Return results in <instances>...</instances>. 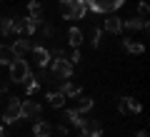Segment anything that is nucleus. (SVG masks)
I'll return each instance as SVG.
<instances>
[{
  "mask_svg": "<svg viewBox=\"0 0 150 137\" xmlns=\"http://www.w3.org/2000/svg\"><path fill=\"white\" fill-rule=\"evenodd\" d=\"M60 15L65 18V20H83L88 13V5L85 0H60Z\"/></svg>",
  "mask_w": 150,
  "mask_h": 137,
  "instance_id": "f257e3e1",
  "label": "nucleus"
},
{
  "mask_svg": "<svg viewBox=\"0 0 150 137\" xmlns=\"http://www.w3.org/2000/svg\"><path fill=\"white\" fill-rule=\"evenodd\" d=\"M8 67H10V80L15 85H25V80L30 77V65H28V60H23V58H15L13 60L10 65H8Z\"/></svg>",
  "mask_w": 150,
  "mask_h": 137,
  "instance_id": "f03ea898",
  "label": "nucleus"
},
{
  "mask_svg": "<svg viewBox=\"0 0 150 137\" xmlns=\"http://www.w3.org/2000/svg\"><path fill=\"white\" fill-rule=\"evenodd\" d=\"M85 5H88V10H93V13H115L118 8H123L125 5V0H85Z\"/></svg>",
  "mask_w": 150,
  "mask_h": 137,
  "instance_id": "7ed1b4c3",
  "label": "nucleus"
},
{
  "mask_svg": "<svg viewBox=\"0 0 150 137\" xmlns=\"http://www.w3.org/2000/svg\"><path fill=\"white\" fill-rule=\"evenodd\" d=\"M3 125H15V122H20L23 117H20V97H10L8 100V107H5V112H3Z\"/></svg>",
  "mask_w": 150,
  "mask_h": 137,
  "instance_id": "20e7f679",
  "label": "nucleus"
},
{
  "mask_svg": "<svg viewBox=\"0 0 150 137\" xmlns=\"http://www.w3.org/2000/svg\"><path fill=\"white\" fill-rule=\"evenodd\" d=\"M20 117H23V120L43 117V105L35 102V100H20Z\"/></svg>",
  "mask_w": 150,
  "mask_h": 137,
  "instance_id": "39448f33",
  "label": "nucleus"
},
{
  "mask_svg": "<svg viewBox=\"0 0 150 137\" xmlns=\"http://www.w3.org/2000/svg\"><path fill=\"white\" fill-rule=\"evenodd\" d=\"M80 137H100L103 135V125L98 120H93V117H85L83 115V122H80Z\"/></svg>",
  "mask_w": 150,
  "mask_h": 137,
  "instance_id": "423d86ee",
  "label": "nucleus"
},
{
  "mask_svg": "<svg viewBox=\"0 0 150 137\" xmlns=\"http://www.w3.org/2000/svg\"><path fill=\"white\" fill-rule=\"evenodd\" d=\"M118 112L120 115H140L143 112V105L135 97H120L118 100Z\"/></svg>",
  "mask_w": 150,
  "mask_h": 137,
  "instance_id": "0eeeda50",
  "label": "nucleus"
},
{
  "mask_svg": "<svg viewBox=\"0 0 150 137\" xmlns=\"http://www.w3.org/2000/svg\"><path fill=\"white\" fill-rule=\"evenodd\" d=\"M33 60H35V67H48L50 65V50L43 48L40 42H33Z\"/></svg>",
  "mask_w": 150,
  "mask_h": 137,
  "instance_id": "6e6552de",
  "label": "nucleus"
},
{
  "mask_svg": "<svg viewBox=\"0 0 150 137\" xmlns=\"http://www.w3.org/2000/svg\"><path fill=\"white\" fill-rule=\"evenodd\" d=\"M50 72H55V75H60V77H65V80H70L73 77V65L68 63V60H50Z\"/></svg>",
  "mask_w": 150,
  "mask_h": 137,
  "instance_id": "1a4fd4ad",
  "label": "nucleus"
},
{
  "mask_svg": "<svg viewBox=\"0 0 150 137\" xmlns=\"http://www.w3.org/2000/svg\"><path fill=\"white\" fill-rule=\"evenodd\" d=\"M148 18H130V20H123V30H128V32H145L148 35Z\"/></svg>",
  "mask_w": 150,
  "mask_h": 137,
  "instance_id": "9d476101",
  "label": "nucleus"
},
{
  "mask_svg": "<svg viewBox=\"0 0 150 137\" xmlns=\"http://www.w3.org/2000/svg\"><path fill=\"white\" fill-rule=\"evenodd\" d=\"M10 48L15 50V55H20V58H23L25 53H30V50H33V40H30L28 35H20V37H18V40L10 45Z\"/></svg>",
  "mask_w": 150,
  "mask_h": 137,
  "instance_id": "9b49d317",
  "label": "nucleus"
},
{
  "mask_svg": "<svg viewBox=\"0 0 150 137\" xmlns=\"http://www.w3.org/2000/svg\"><path fill=\"white\" fill-rule=\"evenodd\" d=\"M103 30L112 32V35H120V32H123V20L115 18V15H108L105 20H103Z\"/></svg>",
  "mask_w": 150,
  "mask_h": 137,
  "instance_id": "f8f14e48",
  "label": "nucleus"
},
{
  "mask_svg": "<svg viewBox=\"0 0 150 137\" xmlns=\"http://www.w3.org/2000/svg\"><path fill=\"white\" fill-rule=\"evenodd\" d=\"M45 100H48V105L50 107H65V100H68V97L63 95V92H60V90H48V92H45Z\"/></svg>",
  "mask_w": 150,
  "mask_h": 137,
  "instance_id": "ddd939ff",
  "label": "nucleus"
},
{
  "mask_svg": "<svg viewBox=\"0 0 150 137\" xmlns=\"http://www.w3.org/2000/svg\"><path fill=\"white\" fill-rule=\"evenodd\" d=\"M50 135H53L50 122H45V120H40V117H38V122L33 125V137H50Z\"/></svg>",
  "mask_w": 150,
  "mask_h": 137,
  "instance_id": "4468645a",
  "label": "nucleus"
},
{
  "mask_svg": "<svg viewBox=\"0 0 150 137\" xmlns=\"http://www.w3.org/2000/svg\"><path fill=\"white\" fill-rule=\"evenodd\" d=\"M60 92H63L65 97H80L83 95V87L78 82H70V80H65L63 87H60Z\"/></svg>",
  "mask_w": 150,
  "mask_h": 137,
  "instance_id": "2eb2a0df",
  "label": "nucleus"
},
{
  "mask_svg": "<svg viewBox=\"0 0 150 137\" xmlns=\"http://www.w3.org/2000/svg\"><path fill=\"white\" fill-rule=\"evenodd\" d=\"M68 42L73 45V48H80L83 42H85V32H83L80 27H70L68 30Z\"/></svg>",
  "mask_w": 150,
  "mask_h": 137,
  "instance_id": "dca6fc26",
  "label": "nucleus"
},
{
  "mask_svg": "<svg viewBox=\"0 0 150 137\" xmlns=\"http://www.w3.org/2000/svg\"><path fill=\"white\" fill-rule=\"evenodd\" d=\"M123 48L128 50L130 55H140V53H145V45H143V42H135L133 37H123Z\"/></svg>",
  "mask_w": 150,
  "mask_h": 137,
  "instance_id": "f3484780",
  "label": "nucleus"
},
{
  "mask_svg": "<svg viewBox=\"0 0 150 137\" xmlns=\"http://www.w3.org/2000/svg\"><path fill=\"white\" fill-rule=\"evenodd\" d=\"M15 58H20V55H15L10 45H0V65H10Z\"/></svg>",
  "mask_w": 150,
  "mask_h": 137,
  "instance_id": "a211bd4d",
  "label": "nucleus"
},
{
  "mask_svg": "<svg viewBox=\"0 0 150 137\" xmlns=\"http://www.w3.org/2000/svg\"><path fill=\"white\" fill-rule=\"evenodd\" d=\"M93 107H95V100H90V97H85V95L78 97V105H75V110L80 112V115H88Z\"/></svg>",
  "mask_w": 150,
  "mask_h": 137,
  "instance_id": "6ab92c4d",
  "label": "nucleus"
},
{
  "mask_svg": "<svg viewBox=\"0 0 150 137\" xmlns=\"http://www.w3.org/2000/svg\"><path fill=\"white\" fill-rule=\"evenodd\" d=\"M63 117H65V122L73 125V127H80V122H83V115L78 110H63Z\"/></svg>",
  "mask_w": 150,
  "mask_h": 137,
  "instance_id": "aec40b11",
  "label": "nucleus"
},
{
  "mask_svg": "<svg viewBox=\"0 0 150 137\" xmlns=\"http://www.w3.org/2000/svg\"><path fill=\"white\" fill-rule=\"evenodd\" d=\"M88 42L93 45V50L100 48V42H103V30L100 27H90V30H88Z\"/></svg>",
  "mask_w": 150,
  "mask_h": 137,
  "instance_id": "412c9836",
  "label": "nucleus"
},
{
  "mask_svg": "<svg viewBox=\"0 0 150 137\" xmlns=\"http://www.w3.org/2000/svg\"><path fill=\"white\" fill-rule=\"evenodd\" d=\"M0 35H3V37L15 35V27H13V18H0Z\"/></svg>",
  "mask_w": 150,
  "mask_h": 137,
  "instance_id": "4be33fe9",
  "label": "nucleus"
},
{
  "mask_svg": "<svg viewBox=\"0 0 150 137\" xmlns=\"http://www.w3.org/2000/svg\"><path fill=\"white\" fill-rule=\"evenodd\" d=\"M40 32H43V37L45 40H53V37H58V27H53L50 22H40Z\"/></svg>",
  "mask_w": 150,
  "mask_h": 137,
  "instance_id": "5701e85b",
  "label": "nucleus"
},
{
  "mask_svg": "<svg viewBox=\"0 0 150 137\" xmlns=\"http://www.w3.org/2000/svg\"><path fill=\"white\" fill-rule=\"evenodd\" d=\"M38 90H40V82H38V80L30 75V77L25 80V95H28V97H33V95L38 92Z\"/></svg>",
  "mask_w": 150,
  "mask_h": 137,
  "instance_id": "b1692460",
  "label": "nucleus"
},
{
  "mask_svg": "<svg viewBox=\"0 0 150 137\" xmlns=\"http://www.w3.org/2000/svg\"><path fill=\"white\" fill-rule=\"evenodd\" d=\"M28 15L30 18H43V5H40L38 0H30V3H28Z\"/></svg>",
  "mask_w": 150,
  "mask_h": 137,
  "instance_id": "393cba45",
  "label": "nucleus"
},
{
  "mask_svg": "<svg viewBox=\"0 0 150 137\" xmlns=\"http://www.w3.org/2000/svg\"><path fill=\"white\" fill-rule=\"evenodd\" d=\"M63 58H68V53H65L63 48H58V45L50 48V60H63Z\"/></svg>",
  "mask_w": 150,
  "mask_h": 137,
  "instance_id": "a878e982",
  "label": "nucleus"
},
{
  "mask_svg": "<svg viewBox=\"0 0 150 137\" xmlns=\"http://www.w3.org/2000/svg\"><path fill=\"white\" fill-rule=\"evenodd\" d=\"M65 60H68L70 65L80 63V60H83V55H80V48H73V53H70V55H68V58H65Z\"/></svg>",
  "mask_w": 150,
  "mask_h": 137,
  "instance_id": "bb28decb",
  "label": "nucleus"
},
{
  "mask_svg": "<svg viewBox=\"0 0 150 137\" xmlns=\"http://www.w3.org/2000/svg\"><path fill=\"white\" fill-rule=\"evenodd\" d=\"M150 15V5L148 3H140L138 5V18H148Z\"/></svg>",
  "mask_w": 150,
  "mask_h": 137,
  "instance_id": "cd10ccee",
  "label": "nucleus"
},
{
  "mask_svg": "<svg viewBox=\"0 0 150 137\" xmlns=\"http://www.w3.org/2000/svg\"><path fill=\"white\" fill-rule=\"evenodd\" d=\"M55 132H58L60 137H65V135H68V127H65V125H58V127H55Z\"/></svg>",
  "mask_w": 150,
  "mask_h": 137,
  "instance_id": "c85d7f7f",
  "label": "nucleus"
},
{
  "mask_svg": "<svg viewBox=\"0 0 150 137\" xmlns=\"http://www.w3.org/2000/svg\"><path fill=\"white\" fill-rule=\"evenodd\" d=\"M8 90H10V87H8V82H0V92H3V95H8Z\"/></svg>",
  "mask_w": 150,
  "mask_h": 137,
  "instance_id": "c756f323",
  "label": "nucleus"
},
{
  "mask_svg": "<svg viewBox=\"0 0 150 137\" xmlns=\"http://www.w3.org/2000/svg\"><path fill=\"white\" fill-rule=\"evenodd\" d=\"M0 137H8V130H5V125H0Z\"/></svg>",
  "mask_w": 150,
  "mask_h": 137,
  "instance_id": "7c9ffc66",
  "label": "nucleus"
},
{
  "mask_svg": "<svg viewBox=\"0 0 150 137\" xmlns=\"http://www.w3.org/2000/svg\"><path fill=\"white\" fill-rule=\"evenodd\" d=\"M135 137H148V132H145V130H140V132H138Z\"/></svg>",
  "mask_w": 150,
  "mask_h": 137,
  "instance_id": "2f4dec72",
  "label": "nucleus"
},
{
  "mask_svg": "<svg viewBox=\"0 0 150 137\" xmlns=\"http://www.w3.org/2000/svg\"><path fill=\"white\" fill-rule=\"evenodd\" d=\"M0 102H3V92H0Z\"/></svg>",
  "mask_w": 150,
  "mask_h": 137,
  "instance_id": "473e14b6",
  "label": "nucleus"
},
{
  "mask_svg": "<svg viewBox=\"0 0 150 137\" xmlns=\"http://www.w3.org/2000/svg\"><path fill=\"white\" fill-rule=\"evenodd\" d=\"M0 18H3V15H0Z\"/></svg>",
  "mask_w": 150,
  "mask_h": 137,
  "instance_id": "72a5a7b5",
  "label": "nucleus"
}]
</instances>
